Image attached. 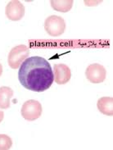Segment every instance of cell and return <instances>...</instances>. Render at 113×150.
<instances>
[{"mask_svg": "<svg viewBox=\"0 0 113 150\" xmlns=\"http://www.w3.org/2000/svg\"><path fill=\"white\" fill-rule=\"evenodd\" d=\"M44 29L50 36H60L66 30V21L59 16H50L45 20Z\"/></svg>", "mask_w": 113, "mask_h": 150, "instance_id": "3", "label": "cell"}, {"mask_svg": "<svg viewBox=\"0 0 113 150\" xmlns=\"http://www.w3.org/2000/svg\"><path fill=\"white\" fill-rule=\"evenodd\" d=\"M4 117V112L3 111H0V123L3 122Z\"/></svg>", "mask_w": 113, "mask_h": 150, "instance_id": "12", "label": "cell"}, {"mask_svg": "<svg viewBox=\"0 0 113 150\" xmlns=\"http://www.w3.org/2000/svg\"><path fill=\"white\" fill-rule=\"evenodd\" d=\"M13 96V90L10 87L2 86L0 88V108L8 109L10 108V99Z\"/></svg>", "mask_w": 113, "mask_h": 150, "instance_id": "9", "label": "cell"}, {"mask_svg": "<svg viewBox=\"0 0 113 150\" xmlns=\"http://www.w3.org/2000/svg\"><path fill=\"white\" fill-rule=\"evenodd\" d=\"M97 109L103 115L113 116V98L102 97L97 103Z\"/></svg>", "mask_w": 113, "mask_h": 150, "instance_id": "8", "label": "cell"}, {"mask_svg": "<svg viewBox=\"0 0 113 150\" xmlns=\"http://www.w3.org/2000/svg\"><path fill=\"white\" fill-rule=\"evenodd\" d=\"M43 108L40 103L37 100L30 99L25 102L20 110V113L26 121L33 122L40 117Z\"/></svg>", "mask_w": 113, "mask_h": 150, "instance_id": "4", "label": "cell"}, {"mask_svg": "<svg viewBox=\"0 0 113 150\" xmlns=\"http://www.w3.org/2000/svg\"><path fill=\"white\" fill-rule=\"evenodd\" d=\"M54 81L58 85L66 84L71 78V71L66 64H55L53 67Z\"/></svg>", "mask_w": 113, "mask_h": 150, "instance_id": "7", "label": "cell"}, {"mask_svg": "<svg viewBox=\"0 0 113 150\" xmlns=\"http://www.w3.org/2000/svg\"><path fill=\"white\" fill-rule=\"evenodd\" d=\"M5 14L9 20L17 21L22 19L25 15V7L20 1H10L6 6Z\"/></svg>", "mask_w": 113, "mask_h": 150, "instance_id": "6", "label": "cell"}, {"mask_svg": "<svg viewBox=\"0 0 113 150\" xmlns=\"http://www.w3.org/2000/svg\"><path fill=\"white\" fill-rule=\"evenodd\" d=\"M29 54H30V49L26 45H17L16 47L12 48L8 54V65L12 69L19 68L20 63H22L27 58Z\"/></svg>", "mask_w": 113, "mask_h": 150, "instance_id": "2", "label": "cell"}, {"mask_svg": "<svg viewBox=\"0 0 113 150\" xmlns=\"http://www.w3.org/2000/svg\"><path fill=\"white\" fill-rule=\"evenodd\" d=\"M52 8L57 12H69L73 6L72 0H65V1H50Z\"/></svg>", "mask_w": 113, "mask_h": 150, "instance_id": "10", "label": "cell"}, {"mask_svg": "<svg viewBox=\"0 0 113 150\" xmlns=\"http://www.w3.org/2000/svg\"><path fill=\"white\" fill-rule=\"evenodd\" d=\"M2 73H3V66L0 63V76H2Z\"/></svg>", "mask_w": 113, "mask_h": 150, "instance_id": "13", "label": "cell"}, {"mask_svg": "<svg viewBox=\"0 0 113 150\" xmlns=\"http://www.w3.org/2000/svg\"><path fill=\"white\" fill-rule=\"evenodd\" d=\"M18 79L26 89L44 92L53 85L54 76L49 62L44 57L34 56L22 62L18 71Z\"/></svg>", "mask_w": 113, "mask_h": 150, "instance_id": "1", "label": "cell"}, {"mask_svg": "<svg viewBox=\"0 0 113 150\" xmlns=\"http://www.w3.org/2000/svg\"><path fill=\"white\" fill-rule=\"evenodd\" d=\"M12 140L8 135L0 134V150H8L12 148Z\"/></svg>", "mask_w": 113, "mask_h": 150, "instance_id": "11", "label": "cell"}, {"mask_svg": "<svg viewBox=\"0 0 113 150\" xmlns=\"http://www.w3.org/2000/svg\"><path fill=\"white\" fill-rule=\"evenodd\" d=\"M86 78L93 84H99L105 81L107 71L105 67L98 63L89 65L85 71Z\"/></svg>", "mask_w": 113, "mask_h": 150, "instance_id": "5", "label": "cell"}]
</instances>
